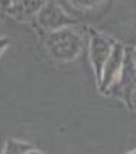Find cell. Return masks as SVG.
<instances>
[{"instance_id": "6da1fadb", "label": "cell", "mask_w": 136, "mask_h": 154, "mask_svg": "<svg viewBox=\"0 0 136 154\" xmlns=\"http://www.w3.org/2000/svg\"><path fill=\"white\" fill-rule=\"evenodd\" d=\"M46 46L52 58L62 62H68V61L76 59L80 54L81 42H80V37H77L74 33L59 31V33H53L47 38Z\"/></svg>"}, {"instance_id": "7a4b0ae2", "label": "cell", "mask_w": 136, "mask_h": 154, "mask_svg": "<svg viewBox=\"0 0 136 154\" xmlns=\"http://www.w3.org/2000/svg\"><path fill=\"white\" fill-rule=\"evenodd\" d=\"M114 42L108 40V38L102 37L99 34H95L90 40V48H89V59H90V65L93 68V73L96 77V83H101L102 79V70L104 65L107 62V59L111 55V51L114 48Z\"/></svg>"}, {"instance_id": "3957f363", "label": "cell", "mask_w": 136, "mask_h": 154, "mask_svg": "<svg viewBox=\"0 0 136 154\" xmlns=\"http://www.w3.org/2000/svg\"><path fill=\"white\" fill-rule=\"evenodd\" d=\"M124 55H126L124 48L120 43H116L113 51H111V55L107 59L104 70H102V79H101V83L98 85L101 92L107 94L108 89L118 80L121 68H123V62H124Z\"/></svg>"}, {"instance_id": "277c9868", "label": "cell", "mask_w": 136, "mask_h": 154, "mask_svg": "<svg viewBox=\"0 0 136 154\" xmlns=\"http://www.w3.org/2000/svg\"><path fill=\"white\" fill-rule=\"evenodd\" d=\"M30 151V145L28 144H24V142H20V141H14L11 139L6 145V150H5V154H24Z\"/></svg>"}, {"instance_id": "5b68a950", "label": "cell", "mask_w": 136, "mask_h": 154, "mask_svg": "<svg viewBox=\"0 0 136 154\" xmlns=\"http://www.w3.org/2000/svg\"><path fill=\"white\" fill-rule=\"evenodd\" d=\"M129 107H130V108H133V110H136V89L133 91V94H132V96H130Z\"/></svg>"}, {"instance_id": "8992f818", "label": "cell", "mask_w": 136, "mask_h": 154, "mask_svg": "<svg viewBox=\"0 0 136 154\" xmlns=\"http://www.w3.org/2000/svg\"><path fill=\"white\" fill-rule=\"evenodd\" d=\"M8 42H9L8 38H0V55H2V51L8 46Z\"/></svg>"}, {"instance_id": "52a82bcc", "label": "cell", "mask_w": 136, "mask_h": 154, "mask_svg": "<svg viewBox=\"0 0 136 154\" xmlns=\"http://www.w3.org/2000/svg\"><path fill=\"white\" fill-rule=\"evenodd\" d=\"M24 154H40L39 151H33V150H31V151H27V153H24Z\"/></svg>"}, {"instance_id": "ba28073f", "label": "cell", "mask_w": 136, "mask_h": 154, "mask_svg": "<svg viewBox=\"0 0 136 154\" xmlns=\"http://www.w3.org/2000/svg\"><path fill=\"white\" fill-rule=\"evenodd\" d=\"M129 154H136V150H135V151H132V153H129Z\"/></svg>"}]
</instances>
